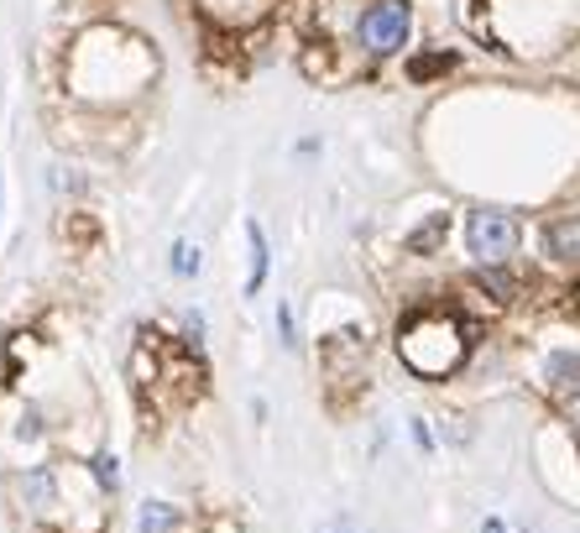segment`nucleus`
Masks as SVG:
<instances>
[{"label":"nucleus","instance_id":"1","mask_svg":"<svg viewBox=\"0 0 580 533\" xmlns=\"http://www.w3.org/2000/svg\"><path fill=\"white\" fill-rule=\"evenodd\" d=\"M398 356L409 366L413 377L424 382H445L455 377L465 356H471V324L455 315V309H413L403 324H398Z\"/></svg>","mask_w":580,"mask_h":533},{"label":"nucleus","instance_id":"2","mask_svg":"<svg viewBox=\"0 0 580 533\" xmlns=\"http://www.w3.org/2000/svg\"><path fill=\"white\" fill-rule=\"evenodd\" d=\"M79 48L90 52V58H99V73L95 79H79V95L84 99H105V79H116L121 84V95H137L146 84V73H152V58L142 52V43L137 37H110V58H105V37L99 32H90V37H79Z\"/></svg>","mask_w":580,"mask_h":533},{"label":"nucleus","instance_id":"3","mask_svg":"<svg viewBox=\"0 0 580 533\" xmlns=\"http://www.w3.org/2000/svg\"><path fill=\"white\" fill-rule=\"evenodd\" d=\"M413 37V5L409 0H371L356 16V48L371 58H392L403 52Z\"/></svg>","mask_w":580,"mask_h":533},{"label":"nucleus","instance_id":"4","mask_svg":"<svg viewBox=\"0 0 580 533\" xmlns=\"http://www.w3.org/2000/svg\"><path fill=\"white\" fill-rule=\"evenodd\" d=\"M523 225L508 210H471L465 215V251L476 257V266H508L518 257Z\"/></svg>","mask_w":580,"mask_h":533},{"label":"nucleus","instance_id":"5","mask_svg":"<svg viewBox=\"0 0 580 533\" xmlns=\"http://www.w3.org/2000/svg\"><path fill=\"white\" fill-rule=\"evenodd\" d=\"M538 388L549 392V398H576L580 392V351L576 345H555L549 356H544V366H538Z\"/></svg>","mask_w":580,"mask_h":533},{"label":"nucleus","instance_id":"6","mask_svg":"<svg viewBox=\"0 0 580 533\" xmlns=\"http://www.w3.org/2000/svg\"><path fill=\"white\" fill-rule=\"evenodd\" d=\"M538 246H544V262L580 266V210H576V215H555V220H549V225H544V236H538Z\"/></svg>","mask_w":580,"mask_h":533},{"label":"nucleus","instance_id":"7","mask_svg":"<svg viewBox=\"0 0 580 533\" xmlns=\"http://www.w3.org/2000/svg\"><path fill=\"white\" fill-rule=\"evenodd\" d=\"M471 288H482V293H492V304H518V293H523V277L512 272V266H476L471 272Z\"/></svg>","mask_w":580,"mask_h":533},{"label":"nucleus","instance_id":"8","mask_svg":"<svg viewBox=\"0 0 580 533\" xmlns=\"http://www.w3.org/2000/svg\"><path fill=\"white\" fill-rule=\"evenodd\" d=\"M445 236H450V215H429L418 230H409V257H435L439 246H445Z\"/></svg>","mask_w":580,"mask_h":533},{"label":"nucleus","instance_id":"9","mask_svg":"<svg viewBox=\"0 0 580 533\" xmlns=\"http://www.w3.org/2000/svg\"><path fill=\"white\" fill-rule=\"evenodd\" d=\"M246 241H251V277H246V293H262V283H267V257H272V251H267V236H262V225H257V220L246 225Z\"/></svg>","mask_w":580,"mask_h":533},{"label":"nucleus","instance_id":"10","mask_svg":"<svg viewBox=\"0 0 580 533\" xmlns=\"http://www.w3.org/2000/svg\"><path fill=\"white\" fill-rule=\"evenodd\" d=\"M204 11L220 16V22H251L262 11V0H204Z\"/></svg>","mask_w":580,"mask_h":533},{"label":"nucleus","instance_id":"11","mask_svg":"<svg viewBox=\"0 0 580 533\" xmlns=\"http://www.w3.org/2000/svg\"><path fill=\"white\" fill-rule=\"evenodd\" d=\"M455 63V52H418L409 63V79H435V73H445Z\"/></svg>","mask_w":580,"mask_h":533},{"label":"nucleus","instance_id":"12","mask_svg":"<svg viewBox=\"0 0 580 533\" xmlns=\"http://www.w3.org/2000/svg\"><path fill=\"white\" fill-rule=\"evenodd\" d=\"M199 266H204V251H199L193 241H178V246H173V272H178V277H193Z\"/></svg>","mask_w":580,"mask_h":533},{"label":"nucleus","instance_id":"13","mask_svg":"<svg viewBox=\"0 0 580 533\" xmlns=\"http://www.w3.org/2000/svg\"><path fill=\"white\" fill-rule=\"evenodd\" d=\"M173 523V512L168 508H146L142 512V533H163Z\"/></svg>","mask_w":580,"mask_h":533},{"label":"nucleus","instance_id":"14","mask_svg":"<svg viewBox=\"0 0 580 533\" xmlns=\"http://www.w3.org/2000/svg\"><path fill=\"white\" fill-rule=\"evenodd\" d=\"M95 482L116 491V461H110V455H99V461H95Z\"/></svg>","mask_w":580,"mask_h":533},{"label":"nucleus","instance_id":"15","mask_svg":"<svg viewBox=\"0 0 580 533\" xmlns=\"http://www.w3.org/2000/svg\"><path fill=\"white\" fill-rule=\"evenodd\" d=\"M277 330H283V345H298V335H293V309H288V304L277 309Z\"/></svg>","mask_w":580,"mask_h":533},{"label":"nucleus","instance_id":"16","mask_svg":"<svg viewBox=\"0 0 580 533\" xmlns=\"http://www.w3.org/2000/svg\"><path fill=\"white\" fill-rule=\"evenodd\" d=\"M413 445H418V450H435V435H429L424 418H413Z\"/></svg>","mask_w":580,"mask_h":533},{"label":"nucleus","instance_id":"17","mask_svg":"<svg viewBox=\"0 0 580 533\" xmlns=\"http://www.w3.org/2000/svg\"><path fill=\"white\" fill-rule=\"evenodd\" d=\"M565 413H570V424H576V435H580V392L576 398H565Z\"/></svg>","mask_w":580,"mask_h":533},{"label":"nucleus","instance_id":"18","mask_svg":"<svg viewBox=\"0 0 580 533\" xmlns=\"http://www.w3.org/2000/svg\"><path fill=\"white\" fill-rule=\"evenodd\" d=\"M482 533H508V529H502L497 518H486V523H482Z\"/></svg>","mask_w":580,"mask_h":533}]
</instances>
